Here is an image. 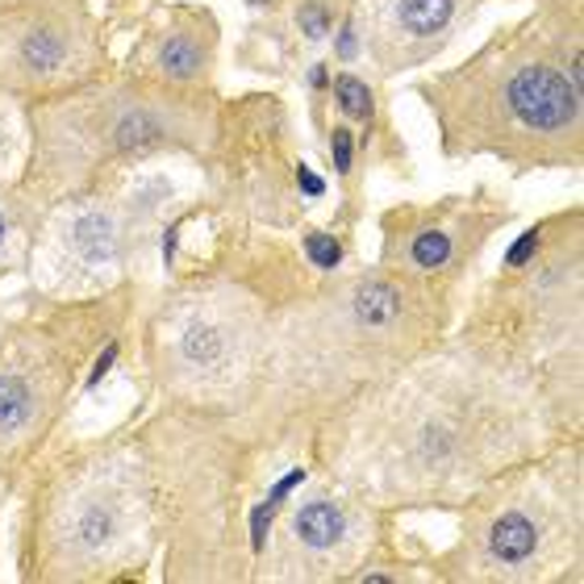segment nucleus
Masks as SVG:
<instances>
[{"label":"nucleus","mask_w":584,"mask_h":584,"mask_svg":"<svg viewBox=\"0 0 584 584\" xmlns=\"http://www.w3.org/2000/svg\"><path fill=\"white\" fill-rule=\"evenodd\" d=\"M531 380L501 363H426L363 405L338 472L350 492L384 505H464L505 467L551 443Z\"/></svg>","instance_id":"1"},{"label":"nucleus","mask_w":584,"mask_h":584,"mask_svg":"<svg viewBox=\"0 0 584 584\" xmlns=\"http://www.w3.org/2000/svg\"><path fill=\"white\" fill-rule=\"evenodd\" d=\"M581 443L505 467L464 501V526L439 568L446 581L543 584L576 576L584 547Z\"/></svg>","instance_id":"2"},{"label":"nucleus","mask_w":584,"mask_h":584,"mask_svg":"<svg viewBox=\"0 0 584 584\" xmlns=\"http://www.w3.org/2000/svg\"><path fill=\"white\" fill-rule=\"evenodd\" d=\"M467 151L492 146L497 155L526 151L531 159H568L581 146V34H526L497 43L476 63H464Z\"/></svg>","instance_id":"3"},{"label":"nucleus","mask_w":584,"mask_h":584,"mask_svg":"<svg viewBox=\"0 0 584 584\" xmlns=\"http://www.w3.org/2000/svg\"><path fill=\"white\" fill-rule=\"evenodd\" d=\"M146 531V485L126 455L63 476L47 505L50 576H93L121 563Z\"/></svg>","instance_id":"4"},{"label":"nucleus","mask_w":584,"mask_h":584,"mask_svg":"<svg viewBox=\"0 0 584 584\" xmlns=\"http://www.w3.org/2000/svg\"><path fill=\"white\" fill-rule=\"evenodd\" d=\"M376 538V514L368 501L355 492V501L343 497H309L288 514L284 543L276 551V572L284 581H330L347 576V568L368 556Z\"/></svg>","instance_id":"5"},{"label":"nucleus","mask_w":584,"mask_h":584,"mask_svg":"<svg viewBox=\"0 0 584 584\" xmlns=\"http://www.w3.org/2000/svg\"><path fill=\"white\" fill-rule=\"evenodd\" d=\"M455 17H460V0H389L384 29L397 47H405L401 59H409L439 47Z\"/></svg>","instance_id":"6"},{"label":"nucleus","mask_w":584,"mask_h":584,"mask_svg":"<svg viewBox=\"0 0 584 584\" xmlns=\"http://www.w3.org/2000/svg\"><path fill=\"white\" fill-rule=\"evenodd\" d=\"M176 359L180 368L192 376H226L234 363V343H230V330L217 326V322H188L180 330V343H176Z\"/></svg>","instance_id":"7"},{"label":"nucleus","mask_w":584,"mask_h":584,"mask_svg":"<svg viewBox=\"0 0 584 584\" xmlns=\"http://www.w3.org/2000/svg\"><path fill=\"white\" fill-rule=\"evenodd\" d=\"M71 47H75V38H71L68 25L38 22V25H29V29H22V38H17V47H13V59H17V68H22L25 75L47 80V75H59V71L68 68Z\"/></svg>","instance_id":"8"},{"label":"nucleus","mask_w":584,"mask_h":584,"mask_svg":"<svg viewBox=\"0 0 584 584\" xmlns=\"http://www.w3.org/2000/svg\"><path fill=\"white\" fill-rule=\"evenodd\" d=\"M71 247L80 251V259H84L88 267L109 263V259H114V251H117L114 222H109L105 213H80V217L71 222Z\"/></svg>","instance_id":"9"},{"label":"nucleus","mask_w":584,"mask_h":584,"mask_svg":"<svg viewBox=\"0 0 584 584\" xmlns=\"http://www.w3.org/2000/svg\"><path fill=\"white\" fill-rule=\"evenodd\" d=\"M405 259H409L414 272H443L446 263L455 259V234L446 226H418L409 234Z\"/></svg>","instance_id":"10"},{"label":"nucleus","mask_w":584,"mask_h":584,"mask_svg":"<svg viewBox=\"0 0 584 584\" xmlns=\"http://www.w3.org/2000/svg\"><path fill=\"white\" fill-rule=\"evenodd\" d=\"M201 63H205V50L192 34H171L159 50V68L171 75V80H192L201 75Z\"/></svg>","instance_id":"11"},{"label":"nucleus","mask_w":584,"mask_h":584,"mask_svg":"<svg viewBox=\"0 0 584 584\" xmlns=\"http://www.w3.org/2000/svg\"><path fill=\"white\" fill-rule=\"evenodd\" d=\"M334 96H338V105H343V114L350 117H372V93H368V84L363 80H355V75H338L334 80Z\"/></svg>","instance_id":"12"},{"label":"nucleus","mask_w":584,"mask_h":584,"mask_svg":"<svg viewBox=\"0 0 584 584\" xmlns=\"http://www.w3.org/2000/svg\"><path fill=\"white\" fill-rule=\"evenodd\" d=\"M305 251L313 259V267H322V272H334L338 259H343V247H338L330 234H309V238H305Z\"/></svg>","instance_id":"13"},{"label":"nucleus","mask_w":584,"mask_h":584,"mask_svg":"<svg viewBox=\"0 0 584 584\" xmlns=\"http://www.w3.org/2000/svg\"><path fill=\"white\" fill-rule=\"evenodd\" d=\"M297 25H301V34H309V38H326L330 34V13L322 0H309V4H301V13H297Z\"/></svg>","instance_id":"14"},{"label":"nucleus","mask_w":584,"mask_h":584,"mask_svg":"<svg viewBox=\"0 0 584 584\" xmlns=\"http://www.w3.org/2000/svg\"><path fill=\"white\" fill-rule=\"evenodd\" d=\"M538 247H543V226H535V230H526L517 238L514 247H510V255H505V267H526L538 255Z\"/></svg>","instance_id":"15"},{"label":"nucleus","mask_w":584,"mask_h":584,"mask_svg":"<svg viewBox=\"0 0 584 584\" xmlns=\"http://www.w3.org/2000/svg\"><path fill=\"white\" fill-rule=\"evenodd\" d=\"M330 155H334V167H338V171H350V134L347 130H334Z\"/></svg>","instance_id":"16"},{"label":"nucleus","mask_w":584,"mask_h":584,"mask_svg":"<svg viewBox=\"0 0 584 584\" xmlns=\"http://www.w3.org/2000/svg\"><path fill=\"white\" fill-rule=\"evenodd\" d=\"M297 184H301L309 196H322V192H326V184H322V180H318V176H313V171H309L305 164L297 167Z\"/></svg>","instance_id":"17"},{"label":"nucleus","mask_w":584,"mask_h":584,"mask_svg":"<svg viewBox=\"0 0 584 584\" xmlns=\"http://www.w3.org/2000/svg\"><path fill=\"white\" fill-rule=\"evenodd\" d=\"M114 359H117V347L109 343V347H105V355L96 359V368H93V376H88V384H100V376L109 372V363H114Z\"/></svg>","instance_id":"18"},{"label":"nucleus","mask_w":584,"mask_h":584,"mask_svg":"<svg viewBox=\"0 0 584 584\" xmlns=\"http://www.w3.org/2000/svg\"><path fill=\"white\" fill-rule=\"evenodd\" d=\"M251 4H272V0H251Z\"/></svg>","instance_id":"19"},{"label":"nucleus","mask_w":584,"mask_h":584,"mask_svg":"<svg viewBox=\"0 0 584 584\" xmlns=\"http://www.w3.org/2000/svg\"><path fill=\"white\" fill-rule=\"evenodd\" d=\"M0 238H4V217H0Z\"/></svg>","instance_id":"20"}]
</instances>
